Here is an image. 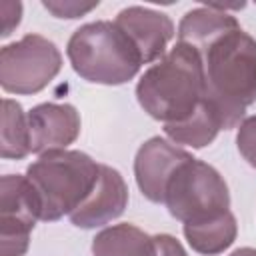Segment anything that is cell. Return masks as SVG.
I'll return each mask as SVG.
<instances>
[{
	"label": "cell",
	"mask_w": 256,
	"mask_h": 256,
	"mask_svg": "<svg viewBox=\"0 0 256 256\" xmlns=\"http://www.w3.org/2000/svg\"><path fill=\"white\" fill-rule=\"evenodd\" d=\"M204 98L216 110L222 128H234L256 102V42L234 28L200 50Z\"/></svg>",
	"instance_id": "1"
},
{
	"label": "cell",
	"mask_w": 256,
	"mask_h": 256,
	"mask_svg": "<svg viewBox=\"0 0 256 256\" xmlns=\"http://www.w3.org/2000/svg\"><path fill=\"white\" fill-rule=\"evenodd\" d=\"M136 96L140 106L164 124L186 120L204 98L202 54L186 42H176L142 74Z\"/></svg>",
	"instance_id": "2"
},
{
	"label": "cell",
	"mask_w": 256,
	"mask_h": 256,
	"mask_svg": "<svg viewBox=\"0 0 256 256\" xmlns=\"http://www.w3.org/2000/svg\"><path fill=\"white\" fill-rule=\"evenodd\" d=\"M68 58L76 74L96 84H124L142 64L128 34L106 20L80 26L68 40Z\"/></svg>",
	"instance_id": "3"
},
{
	"label": "cell",
	"mask_w": 256,
	"mask_h": 256,
	"mask_svg": "<svg viewBox=\"0 0 256 256\" xmlns=\"http://www.w3.org/2000/svg\"><path fill=\"white\" fill-rule=\"evenodd\" d=\"M100 174L88 154L78 150H52L28 166L26 178L40 196L42 220L52 222L72 214L94 190Z\"/></svg>",
	"instance_id": "4"
},
{
	"label": "cell",
	"mask_w": 256,
	"mask_h": 256,
	"mask_svg": "<svg viewBox=\"0 0 256 256\" xmlns=\"http://www.w3.org/2000/svg\"><path fill=\"white\" fill-rule=\"evenodd\" d=\"M164 204L176 220L188 224L226 212L230 206V194L216 168L190 158L172 174L166 186Z\"/></svg>",
	"instance_id": "5"
},
{
	"label": "cell",
	"mask_w": 256,
	"mask_h": 256,
	"mask_svg": "<svg viewBox=\"0 0 256 256\" xmlns=\"http://www.w3.org/2000/svg\"><path fill=\"white\" fill-rule=\"evenodd\" d=\"M60 66L62 56L54 42L38 34H26L0 50V84L12 94H34L48 86Z\"/></svg>",
	"instance_id": "6"
},
{
	"label": "cell",
	"mask_w": 256,
	"mask_h": 256,
	"mask_svg": "<svg viewBox=\"0 0 256 256\" xmlns=\"http://www.w3.org/2000/svg\"><path fill=\"white\" fill-rule=\"evenodd\" d=\"M42 220V204L26 176L6 174L0 180V242H26L36 220Z\"/></svg>",
	"instance_id": "7"
},
{
	"label": "cell",
	"mask_w": 256,
	"mask_h": 256,
	"mask_svg": "<svg viewBox=\"0 0 256 256\" xmlns=\"http://www.w3.org/2000/svg\"><path fill=\"white\" fill-rule=\"evenodd\" d=\"M192 154L156 136L144 142L134 160V174L140 192L152 202H164L166 186L180 164L190 160Z\"/></svg>",
	"instance_id": "8"
},
{
	"label": "cell",
	"mask_w": 256,
	"mask_h": 256,
	"mask_svg": "<svg viewBox=\"0 0 256 256\" xmlns=\"http://www.w3.org/2000/svg\"><path fill=\"white\" fill-rule=\"evenodd\" d=\"M30 152L64 150L80 134V116L70 104H38L28 112Z\"/></svg>",
	"instance_id": "9"
},
{
	"label": "cell",
	"mask_w": 256,
	"mask_h": 256,
	"mask_svg": "<svg viewBox=\"0 0 256 256\" xmlns=\"http://www.w3.org/2000/svg\"><path fill=\"white\" fill-rule=\"evenodd\" d=\"M128 204V188L118 170L100 164V174L90 196L70 214L78 228H96L118 218Z\"/></svg>",
	"instance_id": "10"
},
{
	"label": "cell",
	"mask_w": 256,
	"mask_h": 256,
	"mask_svg": "<svg viewBox=\"0 0 256 256\" xmlns=\"http://www.w3.org/2000/svg\"><path fill=\"white\" fill-rule=\"evenodd\" d=\"M114 22L134 42L136 50L140 52L142 64L160 60L164 56V50H166L168 42L174 36L172 20L166 14L144 8V6L124 8L116 16Z\"/></svg>",
	"instance_id": "11"
},
{
	"label": "cell",
	"mask_w": 256,
	"mask_h": 256,
	"mask_svg": "<svg viewBox=\"0 0 256 256\" xmlns=\"http://www.w3.org/2000/svg\"><path fill=\"white\" fill-rule=\"evenodd\" d=\"M234 28H240L234 16L220 12L212 6H202L184 14L178 26V42H186L200 52L210 42Z\"/></svg>",
	"instance_id": "12"
},
{
	"label": "cell",
	"mask_w": 256,
	"mask_h": 256,
	"mask_svg": "<svg viewBox=\"0 0 256 256\" xmlns=\"http://www.w3.org/2000/svg\"><path fill=\"white\" fill-rule=\"evenodd\" d=\"M94 256H158L154 236H148L132 224H116L96 234L92 242Z\"/></svg>",
	"instance_id": "13"
},
{
	"label": "cell",
	"mask_w": 256,
	"mask_h": 256,
	"mask_svg": "<svg viewBox=\"0 0 256 256\" xmlns=\"http://www.w3.org/2000/svg\"><path fill=\"white\" fill-rule=\"evenodd\" d=\"M184 236L192 250L200 254H220L224 252L236 238V218L230 210L200 220L184 224Z\"/></svg>",
	"instance_id": "14"
},
{
	"label": "cell",
	"mask_w": 256,
	"mask_h": 256,
	"mask_svg": "<svg viewBox=\"0 0 256 256\" xmlns=\"http://www.w3.org/2000/svg\"><path fill=\"white\" fill-rule=\"evenodd\" d=\"M220 130H222V122L206 98H202L200 106L186 120L174 122V124H164V132L172 142L186 144L192 148H202V146L210 144Z\"/></svg>",
	"instance_id": "15"
},
{
	"label": "cell",
	"mask_w": 256,
	"mask_h": 256,
	"mask_svg": "<svg viewBox=\"0 0 256 256\" xmlns=\"http://www.w3.org/2000/svg\"><path fill=\"white\" fill-rule=\"evenodd\" d=\"M30 152V128L28 116L16 100H2V128H0V156L24 158Z\"/></svg>",
	"instance_id": "16"
},
{
	"label": "cell",
	"mask_w": 256,
	"mask_h": 256,
	"mask_svg": "<svg viewBox=\"0 0 256 256\" xmlns=\"http://www.w3.org/2000/svg\"><path fill=\"white\" fill-rule=\"evenodd\" d=\"M236 144L244 160L256 168V116H250L240 124Z\"/></svg>",
	"instance_id": "17"
},
{
	"label": "cell",
	"mask_w": 256,
	"mask_h": 256,
	"mask_svg": "<svg viewBox=\"0 0 256 256\" xmlns=\"http://www.w3.org/2000/svg\"><path fill=\"white\" fill-rule=\"evenodd\" d=\"M96 6L98 2H52V0L44 2V8L50 10L58 18H78Z\"/></svg>",
	"instance_id": "18"
},
{
	"label": "cell",
	"mask_w": 256,
	"mask_h": 256,
	"mask_svg": "<svg viewBox=\"0 0 256 256\" xmlns=\"http://www.w3.org/2000/svg\"><path fill=\"white\" fill-rule=\"evenodd\" d=\"M20 16H22V4L20 2H8V0L0 2V20H2V32L0 34H2V38L12 34V30L20 22Z\"/></svg>",
	"instance_id": "19"
},
{
	"label": "cell",
	"mask_w": 256,
	"mask_h": 256,
	"mask_svg": "<svg viewBox=\"0 0 256 256\" xmlns=\"http://www.w3.org/2000/svg\"><path fill=\"white\" fill-rule=\"evenodd\" d=\"M156 240V250H158V256H186L182 244L168 236V234H160V236H154Z\"/></svg>",
	"instance_id": "20"
},
{
	"label": "cell",
	"mask_w": 256,
	"mask_h": 256,
	"mask_svg": "<svg viewBox=\"0 0 256 256\" xmlns=\"http://www.w3.org/2000/svg\"><path fill=\"white\" fill-rule=\"evenodd\" d=\"M230 256H256V250L254 248H238Z\"/></svg>",
	"instance_id": "21"
}]
</instances>
